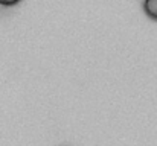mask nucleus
Segmentation results:
<instances>
[{
  "label": "nucleus",
  "instance_id": "obj_1",
  "mask_svg": "<svg viewBox=\"0 0 157 146\" xmlns=\"http://www.w3.org/2000/svg\"><path fill=\"white\" fill-rule=\"evenodd\" d=\"M142 8L148 18L157 21V0H144Z\"/></svg>",
  "mask_w": 157,
  "mask_h": 146
},
{
  "label": "nucleus",
  "instance_id": "obj_2",
  "mask_svg": "<svg viewBox=\"0 0 157 146\" xmlns=\"http://www.w3.org/2000/svg\"><path fill=\"white\" fill-rule=\"evenodd\" d=\"M21 0H0V6H6V8H9V6H15V5H18Z\"/></svg>",
  "mask_w": 157,
  "mask_h": 146
}]
</instances>
